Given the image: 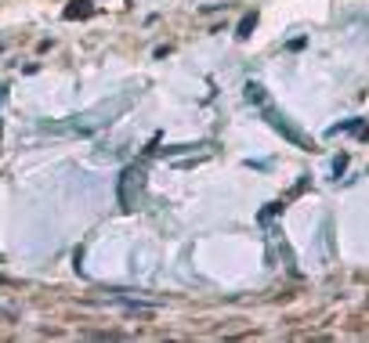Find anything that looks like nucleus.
<instances>
[{
    "instance_id": "1",
    "label": "nucleus",
    "mask_w": 369,
    "mask_h": 343,
    "mask_svg": "<svg viewBox=\"0 0 369 343\" xmlns=\"http://www.w3.org/2000/svg\"><path fill=\"white\" fill-rule=\"evenodd\" d=\"M261 109H264V119H268V127H271V131H279V134H283L290 145H297V148H308V152H312V141H308V138H304V134L293 127L286 112H279V109H275V105H268V102H264Z\"/></svg>"
},
{
    "instance_id": "2",
    "label": "nucleus",
    "mask_w": 369,
    "mask_h": 343,
    "mask_svg": "<svg viewBox=\"0 0 369 343\" xmlns=\"http://www.w3.org/2000/svg\"><path fill=\"white\" fill-rule=\"evenodd\" d=\"M95 15V4H90V0H73V4L66 8V18L69 22H76V18H90Z\"/></svg>"
},
{
    "instance_id": "3",
    "label": "nucleus",
    "mask_w": 369,
    "mask_h": 343,
    "mask_svg": "<svg viewBox=\"0 0 369 343\" xmlns=\"http://www.w3.org/2000/svg\"><path fill=\"white\" fill-rule=\"evenodd\" d=\"M254 25H257V11H250V15H242V22H239V29H235V37H250L254 33Z\"/></svg>"
},
{
    "instance_id": "4",
    "label": "nucleus",
    "mask_w": 369,
    "mask_h": 343,
    "mask_svg": "<svg viewBox=\"0 0 369 343\" xmlns=\"http://www.w3.org/2000/svg\"><path fill=\"white\" fill-rule=\"evenodd\" d=\"M246 102L264 105V87H261V83H246Z\"/></svg>"
},
{
    "instance_id": "5",
    "label": "nucleus",
    "mask_w": 369,
    "mask_h": 343,
    "mask_svg": "<svg viewBox=\"0 0 369 343\" xmlns=\"http://www.w3.org/2000/svg\"><path fill=\"white\" fill-rule=\"evenodd\" d=\"M344 167H348V155H336V160H333V174L341 177V174H344Z\"/></svg>"
},
{
    "instance_id": "6",
    "label": "nucleus",
    "mask_w": 369,
    "mask_h": 343,
    "mask_svg": "<svg viewBox=\"0 0 369 343\" xmlns=\"http://www.w3.org/2000/svg\"><path fill=\"white\" fill-rule=\"evenodd\" d=\"M8 102V83H0V105Z\"/></svg>"
},
{
    "instance_id": "7",
    "label": "nucleus",
    "mask_w": 369,
    "mask_h": 343,
    "mask_svg": "<svg viewBox=\"0 0 369 343\" xmlns=\"http://www.w3.org/2000/svg\"><path fill=\"white\" fill-rule=\"evenodd\" d=\"M358 138H362V141H369V127H362V131H358Z\"/></svg>"
},
{
    "instance_id": "8",
    "label": "nucleus",
    "mask_w": 369,
    "mask_h": 343,
    "mask_svg": "<svg viewBox=\"0 0 369 343\" xmlns=\"http://www.w3.org/2000/svg\"><path fill=\"white\" fill-rule=\"evenodd\" d=\"M0 286H8V278H4V275H0Z\"/></svg>"
}]
</instances>
